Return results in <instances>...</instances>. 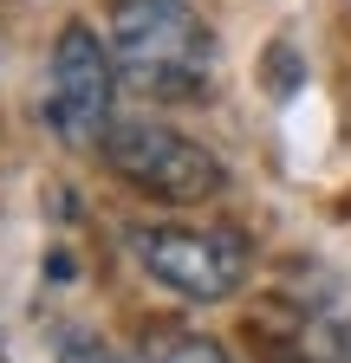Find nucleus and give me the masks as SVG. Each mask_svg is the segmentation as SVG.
I'll return each instance as SVG.
<instances>
[{"label":"nucleus","instance_id":"nucleus-1","mask_svg":"<svg viewBox=\"0 0 351 363\" xmlns=\"http://www.w3.org/2000/svg\"><path fill=\"white\" fill-rule=\"evenodd\" d=\"M111 59L130 91L176 104L202 91L215 39L189 0H111Z\"/></svg>","mask_w":351,"mask_h":363},{"label":"nucleus","instance_id":"nucleus-2","mask_svg":"<svg viewBox=\"0 0 351 363\" xmlns=\"http://www.w3.org/2000/svg\"><path fill=\"white\" fill-rule=\"evenodd\" d=\"M117 59L111 39H98L85 20H72L53 45L46 65V98H39V117L59 136L65 150H104L111 136V98H117Z\"/></svg>","mask_w":351,"mask_h":363},{"label":"nucleus","instance_id":"nucleus-3","mask_svg":"<svg viewBox=\"0 0 351 363\" xmlns=\"http://www.w3.org/2000/svg\"><path fill=\"white\" fill-rule=\"evenodd\" d=\"M104 162H111V175L130 182V189L163 195V201H208V195L228 189V169L215 162L202 143H189L183 130L150 123V117L111 123V136H104Z\"/></svg>","mask_w":351,"mask_h":363},{"label":"nucleus","instance_id":"nucleus-4","mask_svg":"<svg viewBox=\"0 0 351 363\" xmlns=\"http://www.w3.org/2000/svg\"><path fill=\"white\" fill-rule=\"evenodd\" d=\"M130 253L156 286L189 305H222L247 272V247L228 227H130Z\"/></svg>","mask_w":351,"mask_h":363},{"label":"nucleus","instance_id":"nucleus-5","mask_svg":"<svg viewBox=\"0 0 351 363\" xmlns=\"http://www.w3.org/2000/svg\"><path fill=\"white\" fill-rule=\"evenodd\" d=\"M137 363H234V357L215 337H195V331H156V337H144Z\"/></svg>","mask_w":351,"mask_h":363},{"label":"nucleus","instance_id":"nucleus-6","mask_svg":"<svg viewBox=\"0 0 351 363\" xmlns=\"http://www.w3.org/2000/svg\"><path fill=\"white\" fill-rule=\"evenodd\" d=\"M267 72H274V98H293V91H299V65H293V45H274V52H267Z\"/></svg>","mask_w":351,"mask_h":363},{"label":"nucleus","instance_id":"nucleus-7","mask_svg":"<svg viewBox=\"0 0 351 363\" xmlns=\"http://www.w3.org/2000/svg\"><path fill=\"white\" fill-rule=\"evenodd\" d=\"M59 363H117V357H111V350H104L98 337H85V331H72V337L59 344Z\"/></svg>","mask_w":351,"mask_h":363}]
</instances>
